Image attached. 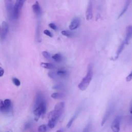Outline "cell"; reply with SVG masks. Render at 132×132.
Masks as SVG:
<instances>
[{
  "mask_svg": "<svg viewBox=\"0 0 132 132\" xmlns=\"http://www.w3.org/2000/svg\"><path fill=\"white\" fill-rule=\"evenodd\" d=\"M93 76V67L91 64L88 65V71L86 75L83 78L81 82L78 84V88L84 91L85 90L87 87L89 86Z\"/></svg>",
  "mask_w": 132,
  "mask_h": 132,
  "instance_id": "6da1fadb",
  "label": "cell"
},
{
  "mask_svg": "<svg viewBox=\"0 0 132 132\" xmlns=\"http://www.w3.org/2000/svg\"><path fill=\"white\" fill-rule=\"evenodd\" d=\"M26 0H16L14 6L13 19L17 20L19 18L22 8Z\"/></svg>",
  "mask_w": 132,
  "mask_h": 132,
  "instance_id": "7a4b0ae2",
  "label": "cell"
},
{
  "mask_svg": "<svg viewBox=\"0 0 132 132\" xmlns=\"http://www.w3.org/2000/svg\"><path fill=\"white\" fill-rule=\"evenodd\" d=\"M46 110H47V105L45 101L41 103L37 107L35 108L34 110V114L35 116V121H38L40 116L45 114V113L46 112Z\"/></svg>",
  "mask_w": 132,
  "mask_h": 132,
  "instance_id": "3957f363",
  "label": "cell"
},
{
  "mask_svg": "<svg viewBox=\"0 0 132 132\" xmlns=\"http://www.w3.org/2000/svg\"><path fill=\"white\" fill-rule=\"evenodd\" d=\"M4 2L8 16L9 18L13 19L14 7L13 0H4Z\"/></svg>",
  "mask_w": 132,
  "mask_h": 132,
  "instance_id": "277c9868",
  "label": "cell"
},
{
  "mask_svg": "<svg viewBox=\"0 0 132 132\" xmlns=\"http://www.w3.org/2000/svg\"><path fill=\"white\" fill-rule=\"evenodd\" d=\"M9 26L6 21H3L2 23V26L0 30V38L2 40L4 39L8 33Z\"/></svg>",
  "mask_w": 132,
  "mask_h": 132,
  "instance_id": "5b68a950",
  "label": "cell"
},
{
  "mask_svg": "<svg viewBox=\"0 0 132 132\" xmlns=\"http://www.w3.org/2000/svg\"><path fill=\"white\" fill-rule=\"evenodd\" d=\"M121 120V117L119 116H117L113 121L111 125V128L113 132H119Z\"/></svg>",
  "mask_w": 132,
  "mask_h": 132,
  "instance_id": "8992f818",
  "label": "cell"
},
{
  "mask_svg": "<svg viewBox=\"0 0 132 132\" xmlns=\"http://www.w3.org/2000/svg\"><path fill=\"white\" fill-rule=\"evenodd\" d=\"M45 99H44L43 96L42 94L40 92H38L36 94V96L35 98V103H34V108H36L42 102H45Z\"/></svg>",
  "mask_w": 132,
  "mask_h": 132,
  "instance_id": "52a82bcc",
  "label": "cell"
},
{
  "mask_svg": "<svg viewBox=\"0 0 132 132\" xmlns=\"http://www.w3.org/2000/svg\"><path fill=\"white\" fill-rule=\"evenodd\" d=\"M114 109V107L113 105H110L109 106V107L107 109L106 113H105V115L103 118L102 122H101V126H103L105 123L106 122V121L108 120L109 117H110L111 114L112 113Z\"/></svg>",
  "mask_w": 132,
  "mask_h": 132,
  "instance_id": "ba28073f",
  "label": "cell"
},
{
  "mask_svg": "<svg viewBox=\"0 0 132 132\" xmlns=\"http://www.w3.org/2000/svg\"><path fill=\"white\" fill-rule=\"evenodd\" d=\"M62 113L57 111L55 110H54L51 111L48 115L49 120H53L57 121L59 118L60 117Z\"/></svg>",
  "mask_w": 132,
  "mask_h": 132,
  "instance_id": "9c48e42d",
  "label": "cell"
},
{
  "mask_svg": "<svg viewBox=\"0 0 132 132\" xmlns=\"http://www.w3.org/2000/svg\"><path fill=\"white\" fill-rule=\"evenodd\" d=\"M93 4L91 2H89L88 5L86 12V18L87 20L89 21L93 18Z\"/></svg>",
  "mask_w": 132,
  "mask_h": 132,
  "instance_id": "30bf717a",
  "label": "cell"
},
{
  "mask_svg": "<svg viewBox=\"0 0 132 132\" xmlns=\"http://www.w3.org/2000/svg\"><path fill=\"white\" fill-rule=\"evenodd\" d=\"M131 37H132V26L129 25L126 29V37L124 41L125 45H127Z\"/></svg>",
  "mask_w": 132,
  "mask_h": 132,
  "instance_id": "8fae6325",
  "label": "cell"
},
{
  "mask_svg": "<svg viewBox=\"0 0 132 132\" xmlns=\"http://www.w3.org/2000/svg\"><path fill=\"white\" fill-rule=\"evenodd\" d=\"M80 25V20L78 18L74 19L71 22L69 25V29L70 30H74L78 28Z\"/></svg>",
  "mask_w": 132,
  "mask_h": 132,
  "instance_id": "7c38bea8",
  "label": "cell"
},
{
  "mask_svg": "<svg viewBox=\"0 0 132 132\" xmlns=\"http://www.w3.org/2000/svg\"><path fill=\"white\" fill-rule=\"evenodd\" d=\"M32 8L33 12L37 16H40L41 14V9L38 1L35 2V3L33 5Z\"/></svg>",
  "mask_w": 132,
  "mask_h": 132,
  "instance_id": "4fadbf2b",
  "label": "cell"
},
{
  "mask_svg": "<svg viewBox=\"0 0 132 132\" xmlns=\"http://www.w3.org/2000/svg\"><path fill=\"white\" fill-rule=\"evenodd\" d=\"M130 1H131V0H126V2H125V3L124 4V7H123L122 11H121V12L120 13V15L119 16L118 18H120V17H121L126 12L128 8L129 7V5L130 4Z\"/></svg>",
  "mask_w": 132,
  "mask_h": 132,
  "instance_id": "5bb4252c",
  "label": "cell"
},
{
  "mask_svg": "<svg viewBox=\"0 0 132 132\" xmlns=\"http://www.w3.org/2000/svg\"><path fill=\"white\" fill-rule=\"evenodd\" d=\"M3 102L5 107L6 109L7 113H9L12 108V103L11 100L9 99H6Z\"/></svg>",
  "mask_w": 132,
  "mask_h": 132,
  "instance_id": "9a60e30c",
  "label": "cell"
},
{
  "mask_svg": "<svg viewBox=\"0 0 132 132\" xmlns=\"http://www.w3.org/2000/svg\"><path fill=\"white\" fill-rule=\"evenodd\" d=\"M125 45V43L124 41H123V42H122V43L120 45V46H119V48L118 49V50H117V51L116 52V57H115V60H116V59H117L118 58L119 55L121 53V52H122V51L123 50V49L124 48Z\"/></svg>",
  "mask_w": 132,
  "mask_h": 132,
  "instance_id": "2e32d148",
  "label": "cell"
},
{
  "mask_svg": "<svg viewBox=\"0 0 132 132\" xmlns=\"http://www.w3.org/2000/svg\"><path fill=\"white\" fill-rule=\"evenodd\" d=\"M65 106V103L64 102H60L57 103L54 107V110L62 113Z\"/></svg>",
  "mask_w": 132,
  "mask_h": 132,
  "instance_id": "e0dca14e",
  "label": "cell"
},
{
  "mask_svg": "<svg viewBox=\"0 0 132 132\" xmlns=\"http://www.w3.org/2000/svg\"><path fill=\"white\" fill-rule=\"evenodd\" d=\"M56 74H57V75L59 77H65L67 76L68 72L66 70H65L64 69H59L57 71Z\"/></svg>",
  "mask_w": 132,
  "mask_h": 132,
  "instance_id": "ac0fdd59",
  "label": "cell"
},
{
  "mask_svg": "<svg viewBox=\"0 0 132 132\" xmlns=\"http://www.w3.org/2000/svg\"><path fill=\"white\" fill-rule=\"evenodd\" d=\"M79 113V110H78L77 111V112L74 115V116L71 118V119L70 120V121H69L68 122V123H67V128H70V127H71V126L72 125L73 122H74V121L75 120V119L77 118V116L78 115Z\"/></svg>",
  "mask_w": 132,
  "mask_h": 132,
  "instance_id": "d6986e66",
  "label": "cell"
},
{
  "mask_svg": "<svg viewBox=\"0 0 132 132\" xmlns=\"http://www.w3.org/2000/svg\"><path fill=\"white\" fill-rule=\"evenodd\" d=\"M51 98L54 99H61L64 98L65 95L63 93H53L51 96Z\"/></svg>",
  "mask_w": 132,
  "mask_h": 132,
  "instance_id": "ffe728a7",
  "label": "cell"
},
{
  "mask_svg": "<svg viewBox=\"0 0 132 132\" xmlns=\"http://www.w3.org/2000/svg\"><path fill=\"white\" fill-rule=\"evenodd\" d=\"M41 66L43 68L47 69H53L55 68V66L53 64L47 63H41Z\"/></svg>",
  "mask_w": 132,
  "mask_h": 132,
  "instance_id": "44dd1931",
  "label": "cell"
},
{
  "mask_svg": "<svg viewBox=\"0 0 132 132\" xmlns=\"http://www.w3.org/2000/svg\"><path fill=\"white\" fill-rule=\"evenodd\" d=\"M40 23L38 22L37 23V26L36 31V37L37 39V41L39 42L41 41V38H40Z\"/></svg>",
  "mask_w": 132,
  "mask_h": 132,
  "instance_id": "7402d4cb",
  "label": "cell"
},
{
  "mask_svg": "<svg viewBox=\"0 0 132 132\" xmlns=\"http://www.w3.org/2000/svg\"><path fill=\"white\" fill-rule=\"evenodd\" d=\"M52 58L57 63H60L63 60V56L60 54L57 53L52 56Z\"/></svg>",
  "mask_w": 132,
  "mask_h": 132,
  "instance_id": "603a6c76",
  "label": "cell"
},
{
  "mask_svg": "<svg viewBox=\"0 0 132 132\" xmlns=\"http://www.w3.org/2000/svg\"><path fill=\"white\" fill-rule=\"evenodd\" d=\"M0 111L3 113H7L6 109L4 104V102L2 100H0Z\"/></svg>",
  "mask_w": 132,
  "mask_h": 132,
  "instance_id": "cb8c5ba5",
  "label": "cell"
},
{
  "mask_svg": "<svg viewBox=\"0 0 132 132\" xmlns=\"http://www.w3.org/2000/svg\"><path fill=\"white\" fill-rule=\"evenodd\" d=\"M48 130L47 126L45 124H43L38 127V132H47Z\"/></svg>",
  "mask_w": 132,
  "mask_h": 132,
  "instance_id": "d4e9b609",
  "label": "cell"
},
{
  "mask_svg": "<svg viewBox=\"0 0 132 132\" xmlns=\"http://www.w3.org/2000/svg\"><path fill=\"white\" fill-rule=\"evenodd\" d=\"M56 123H57L56 121L53 120H49V122H48V125L50 128L52 129V128H53L55 126Z\"/></svg>",
  "mask_w": 132,
  "mask_h": 132,
  "instance_id": "484cf974",
  "label": "cell"
},
{
  "mask_svg": "<svg viewBox=\"0 0 132 132\" xmlns=\"http://www.w3.org/2000/svg\"><path fill=\"white\" fill-rule=\"evenodd\" d=\"M62 34L63 35L68 37H71L73 35L72 33H71V32L68 31H63L62 32Z\"/></svg>",
  "mask_w": 132,
  "mask_h": 132,
  "instance_id": "4316f807",
  "label": "cell"
},
{
  "mask_svg": "<svg viewBox=\"0 0 132 132\" xmlns=\"http://www.w3.org/2000/svg\"><path fill=\"white\" fill-rule=\"evenodd\" d=\"M12 80H13V82L15 86H20L21 82L18 78H17L16 77H13L12 78Z\"/></svg>",
  "mask_w": 132,
  "mask_h": 132,
  "instance_id": "83f0119b",
  "label": "cell"
},
{
  "mask_svg": "<svg viewBox=\"0 0 132 132\" xmlns=\"http://www.w3.org/2000/svg\"><path fill=\"white\" fill-rule=\"evenodd\" d=\"M64 87V85L62 84H57L53 87L54 89H61Z\"/></svg>",
  "mask_w": 132,
  "mask_h": 132,
  "instance_id": "f1b7e54d",
  "label": "cell"
},
{
  "mask_svg": "<svg viewBox=\"0 0 132 132\" xmlns=\"http://www.w3.org/2000/svg\"><path fill=\"white\" fill-rule=\"evenodd\" d=\"M42 55L43 56V57H45L46 59H50V57H51L50 54L48 52L43 51V52H42Z\"/></svg>",
  "mask_w": 132,
  "mask_h": 132,
  "instance_id": "f546056e",
  "label": "cell"
},
{
  "mask_svg": "<svg viewBox=\"0 0 132 132\" xmlns=\"http://www.w3.org/2000/svg\"><path fill=\"white\" fill-rule=\"evenodd\" d=\"M48 75L50 78H51L52 79H56V78L57 76L56 73H55L54 72H52V71L49 72L48 73Z\"/></svg>",
  "mask_w": 132,
  "mask_h": 132,
  "instance_id": "4dcf8cb0",
  "label": "cell"
},
{
  "mask_svg": "<svg viewBox=\"0 0 132 132\" xmlns=\"http://www.w3.org/2000/svg\"><path fill=\"white\" fill-rule=\"evenodd\" d=\"M90 127H91V123L89 122V123H88L87 125L85 126V127L84 128L83 132H89Z\"/></svg>",
  "mask_w": 132,
  "mask_h": 132,
  "instance_id": "1f68e13d",
  "label": "cell"
},
{
  "mask_svg": "<svg viewBox=\"0 0 132 132\" xmlns=\"http://www.w3.org/2000/svg\"><path fill=\"white\" fill-rule=\"evenodd\" d=\"M32 123L31 122H28L26 123L24 126V130H27V129H29L32 127Z\"/></svg>",
  "mask_w": 132,
  "mask_h": 132,
  "instance_id": "d6a6232c",
  "label": "cell"
},
{
  "mask_svg": "<svg viewBox=\"0 0 132 132\" xmlns=\"http://www.w3.org/2000/svg\"><path fill=\"white\" fill-rule=\"evenodd\" d=\"M43 33L45 34V35H46L47 36L50 37H53V35L51 33V32L50 31H49V30H47V29H46V30L44 31Z\"/></svg>",
  "mask_w": 132,
  "mask_h": 132,
  "instance_id": "836d02e7",
  "label": "cell"
},
{
  "mask_svg": "<svg viewBox=\"0 0 132 132\" xmlns=\"http://www.w3.org/2000/svg\"><path fill=\"white\" fill-rule=\"evenodd\" d=\"M132 80V71L130 74H129L126 77V82H130Z\"/></svg>",
  "mask_w": 132,
  "mask_h": 132,
  "instance_id": "e575fe53",
  "label": "cell"
},
{
  "mask_svg": "<svg viewBox=\"0 0 132 132\" xmlns=\"http://www.w3.org/2000/svg\"><path fill=\"white\" fill-rule=\"evenodd\" d=\"M49 26L51 28H52L54 30H56L57 29V26L54 23H50V24H49Z\"/></svg>",
  "mask_w": 132,
  "mask_h": 132,
  "instance_id": "d590c367",
  "label": "cell"
},
{
  "mask_svg": "<svg viewBox=\"0 0 132 132\" xmlns=\"http://www.w3.org/2000/svg\"><path fill=\"white\" fill-rule=\"evenodd\" d=\"M4 74V70L1 67H0V77H2L3 76Z\"/></svg>",
  "mask_w": 132,
  "mask_h": 132,
  "instance_id": "8d00e7d4",
  "label": "cell"
},
{
  "mask_svg": "<svg viewBox=\"0 0 132 132\" xmlns=\"http://www.w3.org/2000/svg\"><path fill=\"white\" fill-rule=\"evenodd\" d=\"M56 132H64V130L63 129H59L57 130Z\"/></svg>",
  "mask_w": 132,
  "mask_h": 132,
  "instance_id": "74e56055",
  "label": "cell"
},
{
  "mask_svg": "<svg viewBox=\"0 0 132 132\" xmlns=\"http://www.w3.org/2000/svg\"><path fill=\"white\" fill-rule=\"evenodd\" d=\"M129 112H130V114H132V106H131V107H130V108Z\"/></svg>",
  "mask_w": 132,
  "mask_h": 132,
  "instance_id": "f35d334b",
  "label": "cell"
},
{
  "mask_svg": "<svg viewBox=\"0 0 132 132\" xmlns=\"http://www.w3.org/2000/svg\"><path fill=\"white\" fill-rule=\"evenodd\" d=\"M130 122L132 123V116H131V117H130Z\"/></svg>",
  "mask_w": 132,
  "mask_h": 132,
  "instance_id": "ab89813d",
  "label": "cell"
},
{
  "mask_svg": "<svg viewBox=\"0 0 132 132\" xmlns=\"http://www.w3.org/2000/svg\"><path fill=\"white\" fill-rule=\"evenodd\" d=\"M0 30H1V27H0Z\"/></svg>",
  "mask_w": 132,
  "mask_h": 132,
  "instance_id": "60d3db41",
  "label": "cell"
},
{
  "mask_svg": "<svg viewBox=\"0 0 132 132\" xmlns=\"http://www.w3.org/2000/svg\"><path fill=\"white\" fill-rule=\"evenodd\" d=\"M7 132H10V131H7Z\"/></svg>",
  "mask_w": 132,
  "mask_h": 132,
  "instance_id": "b9f144b4",
  "label": "cell"
}]
</instances>
